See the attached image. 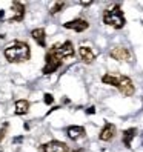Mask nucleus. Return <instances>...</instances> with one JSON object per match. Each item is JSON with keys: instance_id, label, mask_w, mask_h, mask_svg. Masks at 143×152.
<instances>
[{"instance_id": "1", "label": "nucleus", "mask_w": 143, "mask_h": 152, "mask_svg": "<svg viewBox=\"0 0 143 152\" xmlns=\"http://www.w3.org/2000/svg\"><path fill=\"white\" fill-rule=\"evenodd\" d=\"M3 54L8 61L11 63H23L28 61L31 57V48L26 42L22 40H14L10 45H6V48L3 51Z\"/></svg>"}, {"instance_id": "11", "label": "nucleus", "mask_w": 143, "mask_h": 152, "mask_svg": "<svg viewBox=\"0 0 143 152\" xmlns=\"http://www.w3.org/2000/svg\"><path fill=\"white\" fill-rule=\"evenodd\" d=\"M85 134H86V131H85L83 126H69V128L66 129L68 138L74 140V141H77V140H80V138H83Z\"/></svg>"}, {"instance_id": "10", "label": "nucleus", "mask_w": 143, "mask_h": 152, "mask_svg": "<svg viewBox=\"0 0 143 152\" xmlns=\"http://www.w3.org/2000/svg\"><path fill=\"white\" fill-rule=\"evenodd\" d=\"M115 126L112 123H105V126L102 128L100 134H99V138L102 141H111L114 137H115Z\"/></svg>"}, {"instance_id": "2", "label": "nucleus", "mask_w": 143, "mask_h": 152, "mask_svg": "<svg viewBox=\"0 0 143 152\" xmlns=\"http://www.w3.org/2000/svg\"><path fill=\"white\" fill-rule=\"evenodd\" d=\"M103 23L108 25V26H112L114 29H122L126 20H125V15H123V11L120 5H115L111 10H106L103 12Z\"/></svg>"}, {"instance_id": "20", "label": "nucleus", "mask_w": 143, "mask_h": 152, "mask_svg": "<svg viewBox=\"0 0 143 152\" xmlns=\"http://www.w3.org/2000/svg\"><path fill=\"white\" fill-rule=\"evenodd\" d=\"M94 112H95V108H94V106H91V108L86 109V114H94Z\"/></svg>"}, {"instance_id": "13", "label": "nucleus", "mask_w": 143, "mask_h": 152, "mask_svg": "<svg viewBox=\"0 0 143 152\" xmlns=\"http://www.w3.org/2000/svg\"><path fill=\"white\" fill-rule=\"evenodd\" d=\"M136 135H137V129H136V128H129V129H126V131H123L122 141H123L125 148H128V149L132 148V140L136 138Z\"/></svg>"}, {"instance_id": "14", "label": "nucleus", "mask_w": 143, "mask_h": 152, "mask_svg": "<svg viewBox=\"0 0 143 152\" xmlns=\"http://www.w3.org/2000/svg\"><path fill=\"white\" fill-rule=\"evenodd\" d=\"M78 54L80 57H82V60L85 61V63H92V61L95 60V54L91 51V48H88V46H80L78 48Z\"/></svg>"}, {"instance_id": "3", "label": "nucleus", "mask_w": 143, "mask_h": 152, "mask_svg": "<svg viewBox=\"0 0 143 152\" xmlns=\"http://www.w3.org/2000/svg\"><path fill=\"white\" fill-rule=\"evenodd\" d=\"M60 66H62V60L56 56L54 51L49 49V51L46 52V56H45V66H43V69H42L43 75H49V74H52V72H56Z\"/></svg>"}, {"instance_id": "9", "label": "nucleus", "mask_w": 143, "mask_h": 152, "mask_svg": "<svg viewBox=\"0 0 143 152\" xmlns=\"http://www.w3.org/2000/svg\"><path fill=\"white\" fill-rule=\"evenodd\" d=\"M42 149H43V152H68V145L63 141L52 140V141L45 143Z\"/></svg>"}, {"instance_id": "22", "label": "nucleus", "mask_w": 143, "mask_h": 152, "mask_svg": "<svg viewBox=\"0 0 143 152\" xmlns=\"http://www.w3.org/2000/svg\"><path fill=\"white\" fill-rule=\"evenodd\" d=\"M3 15H5V11H3V10H0V20L3 19Z\"/></svg>"}, {"instance_id": "12", "label": "nucleus", "mask_w": 143, "mask_h": 152, "mask_svg": "<svg viewBox=\"0 0 143 152\" xmlns=\"http://www.w3.org/2000/svg\"><path fill=\"white\" fill-rule=\"evenodd\" d=\"M31 37L35 40V43L42 48H46V32L43 28H37L31 31Z\"/></svg>"}, {"instance_id": "21", "label": "nucleus", "mask_w": 143, "mask_h": 152, "mask_svg": "<svg viewBox=\"0 0 143 152\" xmlns=\"http://www.w3.org/2000/svg\"><path fill=\"white\" fill-rule=\"evenodd\" d=\"M92 2H82V3H80V5H83V6H89V5H91Z\"/></svg>"}, {"instance_id": "8", "label": "nucleus", "mask_w": 143, "mask_h": 152, "mask_svg": "<svg viewBox=\"0 0 143 152\" xmlns=\"http://www.w3.org/2000/svg\"><path fill=\"white\" fill-rule=\"evenodd\" d=\"M63 26L66 29H73L76 32H83L89 28V23L85 19H74V20H69V22L63 23Z\"/></svg>"}, {"instance_id": "4", "label": "nucleus", "mask_w": 143, "mask_h": 152, "mask_svg": "<svg viewBox=\"0 0 143 152\" xmlns=\"http://www.w3.org/2000/svg\"><path fill=\"white\" fill-rule=\"evenodd\" d=\"M51 49L56 52V56H57L60 60H63V58H71V57L76 56L74 46H73V43H71L69 40H66L65 43H62V45H54V46H52Z\"/></svg>"}, {"instance_id": "6", "label": "nucleus", "mask_w": 143, "mask_h": 152, "mask_svg": "<svg viewBox=\"0 0 143 152\" xmlns=\"http://www.w3.org/2000/svg\"><path fill=\"white\" fill-rule=\"evenodd\" d=\"M109 56L117 60V61H131V52L128 48H123V46H115L109 51Z\"/></svg>"}, {"instance_id": "7", "label": "nucleus", "mask_w": 143, "mask_h": 152, "mask_svg": "<svg viewBox=\"0 0 143 152\" xmlns=\"http://www.w3.org/2000/svg\"><path fill=\"white\" fill-rule=\"evenodd\" d=\"M11 10H12V15L11 19L8 20L10 23H14V22H22L25 19V5L20 3V2H12L11 3Z\"/></svg>"}, {"instance_id": "18", "label": "nucleus", "mask_w": 143, "mask_h": 152, "mask_svg": "<svg viewBox=\"0 0 143 152\" xmlns=\"http://www.w3.org/2000/svg\"><path fill=\"white\" fill-rule=\"evenodd\" d=\"M43 102L46 104H52V103H54V97H52L51 94H45L43 95Z\"/></svg>"}, {"instance_id": "5", "label": "nucleus", "mask_w": 143, "mask_h": 152, "mask_svg": "<svg viewBox=\"0 0 143 152\" xmlns=\"http://www.w3.org/2000/svg\"><path fill=\"white\" fill-rule=\"evenodd\" d=\"M117 89L120 91V94L125 95V97H131L134 92H136V88H134L132 80H131L129 77H126V75H120Z\"/></svg>"}, {"instance_id": "16", "label": "nucleus", "mask_w": 143, "mask_h": 152, "mask_svg": "<svg viewBox=\"0 0 143 152\" xmlns=\"http://www.w3.org/2000/svg\"><path fill=\"white\" fill-rule=\"evenodd\" d=\"M119 78H120V75L108 72V74H105V75L102 77V82H103L105 85H111V86H115V88H117V85H119Z\"/></svg>"}, {"instance_id": "15", "label": "nucleus", "mask_w": 143, "mask_h": 152, "mask_svg": "<svg viewBox=\"0 0 143 152\" xmlns=\"http://www.w3.org/2000/svg\"><path fill=\"white\" fill-rule=\"evenodd\" d=\"M29 111V102L28 100H17L15 102V115H25Z\"/></svg>"}, {"instance_id": "17", "label": "nucleus", "mask_w": 143, "mask_h": 152, "mask_svg": "<svg viewBox=\"0 0 143 152\" xmlns=\"http://www.w3.org/2000/svg\"><path fill=\"white\" fill-rule=\"evenodd\" d=\"M65 8V2H56L54 5H52V8L49 10V14L51 15H56L57 12H60L62 10Z\"/></svg>"}, {"instance_id": "19", "label": "nucleus", "mask_w": 143, "mask_h": 152, "mask_svg": "<svg viewBox=\"0 0 143 152\" xmlns=\"http://www.w3.org/2000/svg\"><path fill=\"white\" fill-rule=\"evenodd\" d=\"M6 129H8V123H5V124H3V128H2V131H0V141L5 138V132H6Z\"/></svg>"}, {"instance_id": "23", "label": "nucleus", "mask_w": 143, "mask_h": 152, "mask_svg": "<svg viewBox=\"0 0 143 152\" xmlns=\"http://www.w3.org/2000/svg\"><path fill=\"white\" fill-rule=\"evenodd\" d=\"M0 152H2V151H0Z\"/></svg>"}]
</instances>
